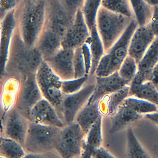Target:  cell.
I'll list each match as a JSON object with an SVG mask.
<instances>
[{"mask_svg": "<svg viewBox=\"0 0 158 158\" xmlns=\"http://www.w3.org/2000/svg\"><path fill=\"white\" fill-rule=\"evenodd\" d=\"M48 0H23L16 9L17 22L31 41L46 23Z\"/></svg>", "mask_w": 158, "mask_h": 158, "instance_id": "cell-1", "label": "cell"}, {"mask_svg": "<svg viewBox=\"0 0 158 158\" xmlns=\"http://www.w3.org/2000/svg\"><path fill=\"white\" fill-rule=\"evenodd\" d=\"M137 28V23L131 21L117 41L100 59L94 73L95 76H106L118 71L128 55L130 41Z\"/></svg>", "mask_w": 158, "mask_h": 158, "instance_id": "cell-3", "label": "cell"}, {"mask_svg": "<svg viewBox=\"0 0 158 158\" xmlns=\"http://www.w3.org/2000/svg\"><path fill=\"white\" fill-rule=\"evenodd\" d=\"M127 155L130 158L149 157L136 139L130 127L127 130Z\"/></svg>", "mask_w": 158, "mask_h": 158, "instance_id": "cell-23", "label": "cell"}, {"mask_svg": "<svg viewBox=\"0 0 158 158\" xmlns=\"http://www.w3.org/2000/svg\"><path fill=\"white\" fill-rule=\"evenodd\" d=\"M129 86L127 85L115 92L106 95L99 100L102 104L99 105L104 106L103 115L111 116L116 110L123 100L129 96Z\"/></svg>", "mask_w": 158, "mask_h": 158, "instance_id": "cell-15", "label": "cell"}, {"mask_svg": "<svg viewBox=\"0 0 158 158\" xmlns=\"http://www.w3.org/2000/svg\"><path fill=\"white\" fill-rule=\"evenodd\" d=\"M40 59V54L37 51L35 50L32 51L29 53L27 56V64L30 68L35 69L38 66Z\"/></svg>", "mask_w": 158, "mask_h": 158, "instance_id": "cell-32", "label": "cell"}, {"mask_svg": "<svg viewBox=\"0 0 158 158\" xmlns=\"http://www.w3.org/2000/svg\"><path fill=\"white\" fill-rule=\"evenodd\" d=\"M100 5L130 18L132 15L133 10L130 0H101Z\"/></svg>", "mask_w": 158, "mask_h": 158, "instance_id": "cell-21", "label": "cell"}, {"mask_svg": "<svg viewBox=\"0 0 158 158\" xmlns=\"http://www.w3.org/2000/svg\"><path fill=\"white\" fill-rule=\"evenodd\" d=\"M25 119L16 111H13L9 116L6 124V132L12 139L20 143L25 141L27 131Z\"/></svg>", "mask_w": 158, "mask_h": 158, "instance_id": "cell-14", "label": "cell"}, {"mask_svg": "<svg viewBox=\"0 0 158 158\" xmlns=\"http://www.w3.org/2000/svg\"><path fill=\"white\" fill-rule=\"evenodd\" d=\"M141 117V114L135 111L125 99L114 113L111 116L110 133H113L123 130Z\"/></svg>", "mask_w": 158, "mask_h": 158, "instance_id": "cell-11", "label": "cell"}, {"mask_svg": "<svg viewBox=\"0 0 158 158\" xmlns=\"http://www.w3.org/2000/svg\"><path fill=\"white\" fill-rule=\"evenodd\" d=\"M19 3L21 2L23 0H16Z\"/></svg>", "mask_w": 158, "mask_h": 158, "instance_id": "cell-38", "label": "cell"}, {"mask_svg": "<svg viewBox=\"0 0 158 158\" xmlns=\"http://www.w3.org/2000/svg\"><path fill=\"white\" fill-rule=\"evenodd\" d=\"M129 96L138 98L158 104V90L149 80L146 81L129 93Z\"/></svg>", "mask_w": 158, "mask_h": 158, "instance_id": "cell-19", "label": "cell"}, {"mask_svg": "<svg viewBox=\"0 0 158 158\" xmlns=\"http://www.w3.org/2000/svg\"><path fill=\"white\" fill-rule=\"evenodd\" d=\"M158 62V38H155L137 64V71L151 75Z\"/></svg>", "mask_w": 158, "mask_h": 158, "instance_id": "cell-17", "label": "cell"}, {"mask_svg": "<svg viewBox=\"0 0 158 158\" xmlns=\"http://www.w3.org/2000/svg\"><path fill=\"white\" fill-rule=\"evenodd\" d=\"M133 10L138 19H142L148 15L147 7L143 0H130Z\"/></svg>", "mask_w": 158, "mask_h": 158, "instance_id": "cell-29", "label": "cell"}, {"mask_svg": "<svg viewBox=\"0 0 158 158\" xmlns=\"http://www.w3.org/2000/svg\"><path fill=\"white\" fill-rule=\"evenodd\" d=\"M146 117L158 125V111L146 114Z\"/></svg>", "mask_w": 158, "mask_h": 158, "instance_id": "cell-36", "label": "cell"}, {"mask_svg": "<svg viewBox=\"0 0 158 158\" xmlns=\"http://www.w3.org/2000/svg\"><path fill=\"white\" fill-rule=\"evenodd\" d=\"M101 0H84L80 10L90 31L94 26L95 16Z\"/></svg>", "mask_w": 158, "mask_h": 158, "instance_id": "cell-22", "label": "cell"}, {"mask_svg": "<svg viewBox=\"0 0 158 158\" xmlns=\"http://www.w3.org/2000/svg\"><path fill=\"white\" fill-rule=\"evenodd\" d=\"M150 81L158 90V62L152 71Z\"/></svg>", "mask_w": 158, "mask_h": 158, "instance_id": "cell-35", "label": "cell"}, {"mask_svg": "<svg viewBox=\"0 0 158 158\" xmlns=\"http://www.w3.org/2000/svg\"><path fill=\"white\" fill-rule=\"evenodd\" d=\"M30 110V117L35 123L55 127L63 126L54 110L46 101H39Z\"/></svg>", "mask_w": 158, "mask_h": 158, "instance_id": "cell-10", "label": "cell"}, {"mask_svg": "<svg viewBox=\"0 0 158 158\" xmlns=\"http://www.w3.org/2000/svg\"><path fill=\"white\" fill-rule=\"evenodd\" d=\"M155 38L148 25L137 27L131 38L128 55L138 64Z\"/></svg>", "mask_w": 158, "mask_h": 158, "instance_id": "cell-8", "label": "cell"}, {"mask_svg": "<svg viewBox=\"0 0 158 158\" xmlns=\"http://www.w3.org/2000/svg\"><path fill=\"white\" fill-rule=\"evenodd\" d=\"M1 153L6 157H20L24 152L21 147L15 140L2 139L1 140Z\"/></svg>", "mask_w": 158, "mask_h": 158, "instance_id": "cell-25", "label": "cell"}, {"mask_svg": "<svg viewBox=\"0 0 158 158\" xmlns=\"http://www.w3.org/2000/svg\"><path fill=\"white\" fill-rule=\"evenodd\" d=\"M90 31L79 9L75 14L72 23L64 39L65 48L75 49L81 46L89 36Z\"/></svg>", "mask_w": 158, "mask_h": 158, "instance_id": "cell-7", "label": "cell"}, {"mask_svg": "<svg viewBox=\"0 0 158 158\" xmlns=\"http://www.w3.org/2000/svg\"><path fill=\"white\" fill-rule=\"evenodd\" d=\"M125 99L135 111L140 114H148L157 111L155 105L149 101L133 97H127Z\"/></svg>", "mask_w": 158, "mask_h": 158, "instance_id": "cell-26", "label": "cell"}, {"mask_svg": "<svg viewBox=\"0 0 158 158\" xmlns=\"http://www.w3.org/2000/svg\"><path fill=\"white\" fill-rule=\"evenodd\" d=\"M61 4L72 15L74 16L80 9L84 0H59Z\"/></svg>", "mask_w": 158, "mask_h": 158, "instance_id": "cell-30", "label": "cell"}, {"mask_svg": "<svg viewBox=\"0 0 158 158\" xmlns=\"http://www.w3.org/2000/svg\"><path fill=\"white\" fill-rule=\"evenodd\" d=\"M86 42L89 45L91 58L89 76H92L94 75L98 65L105 53L103 43L94 26L90 30L89 36Z\"/></svg>", "mask_w": 158, "mask_h": 158, "instance_id": "cell-16", "label": "cell"}, {"mask_svg": "<svg viewBox=\"0 0 158 158\" xmlns=\"http://www.w3.org/2000/svg\"><path fill=\"white\" fill-rule=\"evenodd\" d=\"M91 157H114L107 151L101 146L95 149L93 152Z\"/></svg>", "mask_w": 158, "mask_h": 158, "instance_id": "cell-34", "label": "cell"}, {"mask_svg": "<svg viewBox=\"0 0 158 158\" xmlns=\"http://www.w3.org/2000/svg\"><path fill=\"white\" fill-rule=\"evenodd\" d=\"M149 3L154 4L158 3V0H146Z\"/></svg>", "mask_w": 158, "mask_h": 158, "instance_id": "cell-37", "label": "cell"}, {"mask_svg": "<svg viewBox=\"0 0 158 158\" xmlns=\"http://www.w3.org/2000/svg\"><path fill=\"white\" fill-rule=\"evenodd\" d=\"M85 134L74 121L61 131L57 146L60 154L64 158L81 157Z\"/></svg>", "mask_w": 158, "mask_h": 158, "instance_id": "cell-5", "label": "cell"}, {"mask_svg": "<svg viewBox=\"0 0 158 158\" xmlns=\"http://www.w3.org/2000/svg\"><path fill=\"white\" fill-rule=\"evenodd\" d=\"M89 76L71 79L66 83L63 87L64 92L67 95L76 93L81 89L87 82Z\"/></svg>", "mask_w": 158, "mask_h": 158, "instance_id": "cell-28", "label": "cell"}, {"mask_svg": "<svg viewBox=\"0 0 158 158\" xmlns=\"http://www.w3.org/2000/svg\"><path fill=\"white\" fill-rule=\"evenodd\" d=\"M95 85V75L89 76L87 82L81 89L67 95L63 100L64 116L68 124L74 121L78 113L87 103L94 90Z\"/></svg>", "mask_w": 158, "mask_h": 158, "instance_id": "cell-6", "label": "cell"}, {"mask_svg": "<svg viewBox=\"0 0 158 158\" xmlns=\"http://www.w3.org/2000/svg\"><path fill=\"white\" fill-rule=\"evenodd\" d=\"M74 66V79L88 76L86 74L85 63L81 47L75 49Z\"/></svg>", "mask_w": 158, "mask_h": 158, "instance_id": "cell-27", "label": "cell"}, {"mask_svg": "<svg viewBox=\"0 0 158 158\" xmlns=\"http://www.w3.org/2000/svg\"><path fill=\"white\" fill-rule=\"evenodd\" d=\"M40 98V94L36 87L30 83L24 89L19 101V106L23 110H31L39 101Z\"/></svg>", "mask_w": 158, "mask_h": 158, "instance_id": "cell-20", "label": "cell"}, {"mask_svg": "<svg viewBox=\"0 0 158 158\" xmlns=\"http://www.w3.org/2000/svg\"><path fill=\"white\" fill-rule=\"evenodd\" d=\"M44 40V47L48 49H54L59 44V37L53 31L48 32Z\"/></svg>", "mask_w": 158, "mask_h": 158, "instance_id": "cell-31", "label": "cell"}, {"mask_svg": "<svg viewBox=\"0 0 158 158\" xmlns=\"http://www.w3.org/2000/svg\"><path fill=\"white\" fill-rule=\"evenodd\" d=\"M148 25L155 37L158 38V6L155 8L150 21Z\"/></svg>", "mask_w": 158, "mask_h": 158, "instance_id": "cell-33", "label": "cell"}, {"mask_svg": "<svg viewBox=\"0 0 158 158\" xmlns=\"http://www.w3.org/2000/svg\"><path fill=\"white\" fill-rule=\"evenodd\" d=\"M137 70V64L135 60L128 55L122 63L118 72L121 78L130 84L136 74Z\"/></svg>", "mask_w": 158, "mask_h": 158, "instance_id": "cell-24", "label": "cell"}, {"mask_svg": "<svg viewBox=\"0 0 158 158\" xmlns=\"http://www.w3.org/2000/svg\"><path fill=\"white\" fill-rule=\"evenodd\" d=\"M99 101L91 103H87L79 112L74 121L79 126L86 134L101 115L98 107Z\"/></svg>", "mask_w": 158, "mask_h": 158, "instance_id": "cell-13", "label": "cell"}, {"mask_svg": "<svg viewBox=\"0 0 158 158\" xmlns=\"http://www.w3.org/2000/svg\"><path fill=\"white\" fill-rule=\"evenodd\" d=\"M129 84L121 77L118 71L106 76H95L94 89L87 103L96 102L104 96Z\"/></svg>", "mask_w": 158, "mask_h": 158, "instance_id": "cell-9", "label": "cell"}, {"mask_svg": "<svg viewBox=\"0 0 158 158\" xmlns=\"http://www.w3.org/2000/svg\"><path fill=\"white\" fill-rule=\"evenodd\" d=\"M102 116L93 125L84 137L81 157L90 158L93 152L102 143Z\"/></svg>", "mask_w": 158, "mask_h": 158, "instance_id": "cell-12", "label": "cell"}, {"mask_svg": "<svg viewBox=\"0 0 158 158\" xmlns=\"http://www.w3.org/2000/svg\"><path fill=\"white\" fill-rule=\"evenodd\" d=\"M74 50L72 48H65L58 54L56 60L62 73L70 79H74Z\"/></svg>", "mask_w": 158, "mask_h": 158, "instance_id": "cell-18", "label": "cell"}, {"mask_svg": "<svg viewBox=\"0 0 158 158\" xmlns=\"http://www.w3.org/2000/svg\"><path fill=\"white\" fill-rule=\"evenodd\" d=\"M60 132L56 127L32 123L27 130L25 140L26 147L34 152L49 151L56 146Z\"/></svg>", "mask_w": 158, "mask_h": 158, "instance_id": "cell-4", "label": "cell"}, {"mask_svg": "<svg viewBox=\"0 0 158 158\" xmlns=\"http://www.w3.org/2000/svg\"><path fill=\"white\" fill-rule=\"evenodd\" d=\"M130 19L100 5L95 16L94 26L102 40L105 52L123 33L131 22Z\"/></svg>", "mask_w": 158, "mask_h": 158, "instance_id": "cell-2", "label": "cell"}]
</instances>
